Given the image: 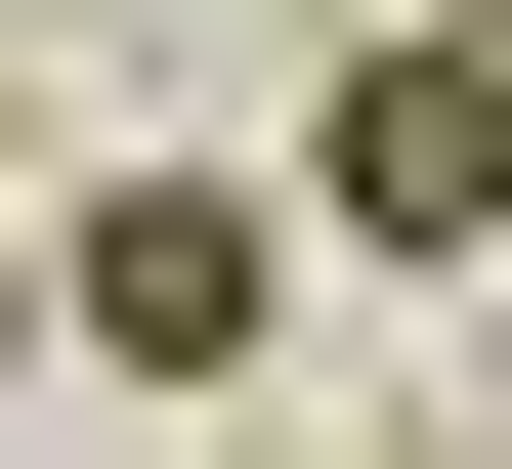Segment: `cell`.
Wrapping results in <instances>:
<instances>
[{
	"label": "cell",
	"mask_w": 512,
	"mask_h": 469,
	"mask_svg": "<svg viewBox=\"0 0 512 469\" xmlns=\"http://www.w3.org/2000/svg\"><path fill=\"white\" fill-rule=\"evenodd\" d=\"M256 214H299V256H512V43H342Z\"/></svg>",
	"instance_id": "obj_1"
},
{
	"label": "cell",
	"mask_w": 512,
	"mask_h": 469,
	"mask_svg": "<svg viewBox=\"0 0 512 469\" xmlns=\"http://www.w3.org/2000/svg\"><path fill=\"white\" fill-rule=\"evenodd\" d=\"M256 299H299V214H256V171H86V214H43V342H86V384H214Z\"/></svg>",
	"instance_id": "obj_2"
},
{
	"label": "cell",
	"mask_w": 512,
	"mask_h": 469,
	"mask_svg": "<svg viewBox=\"0 0 512 469\" xmlns=\"http://www.w3.org/2000/svg\"><path fill=\"white\" fill-rule=\"evenodd\" d=\"M0 384H43V214H0Z\"/></svg>",
	"instance_id": "obj_3"
},
{
	"label": "cell",
	"mask_w": 512,
	"mask_h": 469,
	"mask_svg": "<svg viewBox=\"0 0 512 469\" xmlns=\"http://www.w3.org/2000/svg\"><path fill=\"white\" fill-rule=\"evenodd\" d=\"M342 469H470V427H342Z\"/></svg>",
	"instance_id": "obj_4"
},
{
	"label": "cell",
	"mask_w": 512,
	"mask_h": 469,
	"mask_svg": "<svg viewBox=\"0 0 512 469\" xmlns=\"http://www.w3.org/2000/svg\"><path fill=\"white\" fill-rule=\"evenodd\" d=\"M427 43H512V0H427Z\"/></svg>",
	"instance_id": "obj_5"
}]
</instances>
